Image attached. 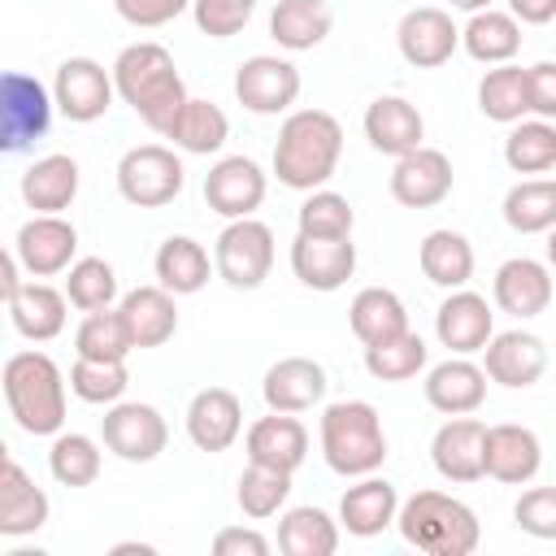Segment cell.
<instances>
[{
    "label": "cell",
    "instance_id": "277c9868",
    "mask_svg": "<svg viewBox=\"0 0 556 556\" xmlns=\"http://www.w3.org/2000/svg\"><path fill=\"white\" fill-rule=\"evenodd\" d=\"M395 526H400L404 543L417 547V552H426V556H469L482 543L478 513L465 500L443 495V491H417V495H408L400 504Z\"/></svg>",
    "mask_w": 556,
    "mask_h": 556
},
{
    "label": "cell",
    "instance_id": "44dd1931",
    "mask_svg": "<svg viewBox=\"0 0 556 556\" xmlns=\"http://www.w3.org/2000/svg\"><path fill=\"white\" fill-rule=\"evenodd\" d=\"M243 430V404L226 387H204L187 404V439L200 452H226Z\"/></svg>",
    "mask_w": 556,
    "mask_h": 556
},
{
    "label": "cell",
    "instance_id": "d6a6232c",
    "mask_svg": "<svg viewBox=\"0 0 556 556\" xmlns=\"http://www.w3.org/2000/svg\"><path fill=\"white\" fill-rule=\"evenodd\" d=\"M152 269H156V282H161L165 291H174V295H195V291L208 282V274H213L217 265L208 261L204 243H195L191 235H169V239L156 248Z\"/></svg>",
    "mask_w": 556,
    "mask_h": 556
},
{
    "label": "cell",
    "instance_id": "1f68e13d",
    "mask_svg": "<svg viewBox=\"0 0 556 556\" xmlns=\"http://www.w3.org/2000/svg\"><path fill=\"white\" fill-rule=\"evenodd\" d=\"M460 48L482 65H508L521 52V22L504 9L469 13V22L460 30Z\"/></svg>",
    "mask_w": 556,
    "mask_h": 556
},
{
    "label": "cell",
    "instance_id": "7c38bea8",
    "mask_svg": "<svg viewBox=\"0 0 556 556\" xmlns=\"http://www.w3.org/2000/svg\"><path fill=\"white\" fill-rule=\"evenodd\" d=\"M13 252H17V261L30 278H52V274H65L74 265L78 230L61 213H35L30 222L17 226Z\"/></svg>",
    "mask_w": 556,
    "mask_h": 556
},
{
    "label": "cell",
    "instance_id": "52a82bcc",
    "mask_svg": "<svg viewBox=\"0 0 556 556\" xmlns=\"http://www.w3.org/2000/svg\"><path fill=\"white\" fill-rule=\"evenodd\" d=\"M217 278L235 291H256L274 269V230L256 217H235L213 243Z\"/></svg>",
    "mask_w": 556,
    "mask_h": 556
},
{
    "label": "cell",
    "instance_id": "9f6ffc18",
    "mask_svg": "<svg viewBox=\"0 0 556 556\" xmlns=\"http://www.w3.org/2000/svg\"><path fill=\"white\" fill-rule=\"evenodd\" d=\"M495 0H452V9H465V13H482V9H491Z\"/></svg>",
    "mask_w": 556,
    "mask_h": 556
},
{
    "label": "cell",
    "instance_id": "6da1fadb",
    "mask_svg": "<svg viewBox=\"0 0 556 556\" xmlns=\"http://www.w3.org/2000/svg\"><path fill=\"white\" fill-rule=\"evenodd\" d=\"M113 83H117V96L135 109V117L156 135H165L174 126V117L182 113V104L191 100L169 48H161L152 39H139L117 52Z\"/></svg>",
    "mask_w": 556,
    "mask_h": 556
},
{
    "label": "cell",
    "instance_id": "2e32d148",
    "mask_svg": "<svg viewBox=\"0 0 556 556\" xmlns=\"http://www.w3.org/2000/svg\"><path fill=\"white\" fill-rule=\"evenodd\" d=\"M395 48L408 65L417 70H434L443 61H452V52L460 48V30L452 22V13L434 9V4H421V9H408L395 26Z\"/></svg>",
    "mask_w": 556,
    "mask_h": 556
},
{
    "label": "cell",
    "instance_id": "bcb514c9",
    "mask_svg": "<svg viewBox=\"0 0 556 556\" xmlns=\"http://www.w3.org/2000/svg\"><path fill=\"white\" fill-rule=\"evenodd\" d=\"M65 295L74 308L96 313V308H113L117 300V274L104 256H83L65 269Z\"/></svg>",
    "mask_w": 556,
    "mask_h": 556
},
{
    "label": "cell",
    "instance_id": "7a4b0ae2",
    "mask_svg": "<svg viewBox=\"0 0 556 556\" xmlns=\"http://www.w3.org/2000/svg\"><path fill=\"white\" fill-rule=\"evenodd\" d=\"M343 156V126L326 109H295L278 126L274 174L291 191H317L334 178Z\"/></svg>",
    "mask_w": 556,
    "mask_h": 556
},
{
    "label": "cell",
    "instance_id": "8fae6325",
    "mask_svg": "<svg viewBox=\"0 0 556 556\" xmlns=\"http://www.w3.org/2000/svg\"><path fill=\"white\" fill-rule=\"evenodd\" d=\"M300 70L287 56L256 52L235 70V100L256 117H278L300 100Z\"/></svg>",
    "mask_w": 556,
    "mask_h": 556
},
{
    "label": "cell",
    "instance_id": "680465c9",
    "mask_svg": "<svg viewBox=\"0 0 556 556\" xmlns=\"http://www.w3.org/2000/svg\"><path fill=\"white\" fill-rule=\"evenodd\" d=\"M547 265H552V269H556V226H552V230H547Z\"/></svg>",
    "mask_w": 556,
    "mask_h": 556
},
{
    "label": "cell",
    "instance_id": "603a6c76",
    "mask_svg": "<svg viewBox=\"0 0 556 556\" xmlns=\"http://www.w3.org/2000/svg\"><path fill=\"white\" fill-rule=\"evenodd\" d=\"M326 387H330L326 369L313 356H282L278 365L265 369L261 395L274 413H304V408L326 400Z\"/></svg>",
    "mask_w": 556,
    "mask_h": 556
},
{
    "label": "cell",
    "instance_id": "7402d4cb",
    "mask_svg": "<svg viewBox=\"0 0 556 556\" xmlns=\"http://www.w3.org/2000/svg\"><path fill=\"white\" fill-rule=\"evenodd\" d=\"M426 404L443 417H460V413H478L486 400V369L473 365L469 356H447L426 374Z\"/></svg>",
    "mask_w": 556,
    "mask_h": 556
},
{
    "label": "cell",
    "instance_id": "5b68a950",
    "mask_svg": "<svg viewBox=\"0 0 556 556\" xmlns=\"http://www.w3.org/2000/svg\"><path fill=\"white\" fill-rule=\"evenodd\" d=\"M321 456L343 478L378 473L387 460L382 417L369 400H334L321 408Z\"/></svg>",
    "mask_w": 556,
    "mask_h": 556
},
{
    "label": "cell",
    "instance_id": "9c48e42d",
    "mask_svg": "<svg viewBox=\"0 0 556 556\" xmlns=\"http://www.w3.org/2000/svg\"><path fill=\"white\" fill-rule=\"evenodd\" d=\"M100 439L117 460L130 465H148L165 452L169 443V426L161 417V408L139 404V400H117L109 404V413L100 417Z\"/></svg>",
    "mask_w": 556,
    "mask_h": 556
},
{
    "label": "cell",
    "instance_id": "e575fe53",
    "mask_svg": "<svg viewBox=\"0 0 556 556\" xmlns=\"http://www.w3.org/2000/svg\"><path fill=\"white\" fill-rule=\"evenodd\" d=\"M417 261H421V274L443 287V291H456L473 278V243L460 235V230H430L417 248Z\"/></svg>",
    "mask_w": 556,
    "mask_h": 556
},
{
    "label": "cell",
    "instance_id": "4dcf8cb0",
    "mask_svg": "<svg viewBox=\"0 0 556 556\" xmlns=\"http://www.w3.org/2000/svg\"><path fill=\"white\" fill-rule=\"evenodd\" d=\"M78 195V161L65 152H48L26 165L22 174V200L35 213H65Z\"/></svg>",
    "mask_w": 556,
    "mask_h": 556
},
{
    "label": "cell",
    "instance_id": "9a60e30c",
    "mask_svg": "<svg viewBox=\"0 0 556 556\" xmlns=\"http://www.w3.org/2000/svg\"><path fill=\"white\" fill-rule=\"evenodd\" d=\"M452 161L447 152L439 148H413L404 156H395V169H391V195L395 204L404 208H434L452 195Z\"/></svg>",
    "mask_w": 556,
    "mask_h": 556
},
{
    "label": "cell",
    "instance_id": "b9f144b4",
    "mask_svg": "<svg viewBox=\"0 0 556 556\" xmlns=\"http://www.w3.org/2000/svg\"><path fill=\"white\" fill-rule=\"evenodd\" d=\"M365 369L378 382H408L426 369V339L417 330H400L382 343H369L365 348Z\"/></svg>",
    "mask_w": 556,
    "mask_h": 556
},
{
    "label": "cell",
    "instance_id": "f6af8a7d",
    "mask_svg": "<svg viewBox=\"0 0 556 556\" xmlns=\"http://www.w3.org/2000/svg\"><path fill=\"white\" fill-rule=\"evenodd\" d=\"M287 495H291V473H282V469H269V465L248 460V469L239 473L235 500H239L243 517H252V521L274 517V513L287 504Z\"/></svg>",
    "mask_w": 556,
    "mask_h": 556
},
{
    "label": "cell",
    "instance_id": "ab89813d",
    "mask_svg": "<svg viewBox=\"0 0 556 556\" xmlns=\"http://www.w3.org/2000/svg\"><path fill=\"white\" fill-rule=\"evenodd\" d=\"M478 109L486 122L513 126L521 113H530V91H526V70L521 65H495L478 83Z\"/></svg>",
    "mask_w": 556,
    "mask_h": 556
},
{
    "label": "cell",
    "instance_id": "f35d334b",
    "mask_svg": "<svg viewBox=\"0 0 556 556\" xmlns=\"http://www.w3.org/2000/svg\"><path fill=\"white\" fill-rule=\"evenodd\" d=\"M504 222L517 235H547L556 226V178H521L504 195Z\"/></svg>",
    "mask_w": 556,
    "mask_h": 556
},
{
    "label": "cell",
    "instance_id": "ee69618b",
    "mask_svg": "<svg viewBox=\"0 0 556 556\" xmlns=\"http://www.w3.org/2000/svg\"><path fill=\"white\" fill-rule=\"evenodd\" d=\"M74 352L78 356H91V361H126L135 352L130 334H126V321L117 308H96L78 321L74 330Z\"/></svg>",
    "mask_w": 556,
    "mask_h": 556
},
{
    "label": "cell",
    "instance_id": "4fadbf2b",
    "mask_svg": "<svg viewBox=\"0 0 556 556\" xmlns=\"http://www.w3.org/2000/svg\"><path fill=\"white\" fill-rule=\"evenodd\" d=\"M430 460H434L439 478L460 482V486L486 478V421H478L469 413L447 417L430 439Z\"/></svg>",
    "mask_w": 556,
    "mask_h": 556
},
{
    "label": "cell",
    "instance_id": "681fc988",
    "mask_svg": "<svg viewBox=\"0 0 556 556\" xmlns=\"http://www.w3.org/2000/svg\"><path fill=\"white\" fill-rule=\"evenodd\" d=\"M252 9H256V0H195L191 17L208 39H230L248 26Z\"/></svg>",
    "mask_w": 556,
    "mask_h": 556
},
{
    "label": "cell",
    "instance_id": "60d3db41",
    "mask_svg": "<svg viewBox=\"0 0 556 556\" xmlns=\"http://www.w3.org/2000/svg\"><path fill=\"white\" fill-rule=\"evenodd\" d=\"M504 161L513 174H547L556 169V122L534 117V122H513L504 139Z\"/></svg>",
    "mask_w": 556,
    "mask_h": 556
},
{
    "label": "cell",
    "instance_id": "4316f807",
    "mask_svg": "<svg viewBox=\"0 0 556 556\" xmlns=\"http://www.w3.org/2000/svg\"><path fill=\"white\" fill-rule=\"evenodd\" d=\"M400 517V491L378 478V473H365L361 482H352L339 500V526L356 539H374L382 534L391 521Z\"/></svg>",
    "mask_w": 556,
    "mask_h": 556
},
{
    "label": "cell",
    "instance_id": "ffe728a7",
    "mask_svg": "<svg viewBox=\"0 0 556 556\" xmlns=\"http://www.w3.org/2000/svg\"><path fill=\"white\" fill-rule=\"evenodd\" d=\"M491 295L504 313L513 317H539L547 313L552 304V265L534 261V256H508L500 269H495V282H491Z\"/></svg>",
    "mask_w": 556,
    "mask_h": 556
},
{
    "label": "cell",
    "instance_id": "ba28073f",
    "mask_svg": "<svg viewBox=\"0 0 556 556\" xmlns=\"http://www.w3.org/2000/svg\"><path fill=\"white\" fill-rule=\"evenodd\" d=\"M52 109H56V96L35 74L9 70L0 78V148L26 152L35 139H43L52 126Z\"/></svg>",
    "mask_w": 556,
    "mask_h": 556
},
{
    "label": "cell",
    "instance_id": "8d00e7d4",
    "mask_svg": "<svg viewBox=\"0 0 556 556\" xmlns=\"http://www.w3.org/2000/svg\"><path fill=\"white\" fill-rule=\"evenodd\" d=\"M348 326H352V334L369 348V343H382V339L408 330V308H404V300H400L395 291H387V287H365V291H356L352 304H348Z\"/></svg>",
    "mask_w": 556,
    "mask_h": 556
},
{
    "label": "cell",
    "instance_id": "484cf974",
    "mask_svg": "<svg viewBox=\"0 0 556 556\" xmlns=\"http://www.w3.org/2000/svg\"><path fill=\"white\" fill-rule=\"evenodd\" d=\"M304 456H308V430H304L300 417L269 408V417L248 426V460L282 469V473H295L304 465Z\"/></svg>",
    "mask_w": 556,
    "mask_h": 556
},
{
    "label": "cell",
    "instance_id": "30bf717a",
    "mask_svg": "<svg viewBox=\"0 0 556 556\" xmlns=\"http://www.w3.org/2000/svg\"><path fill=\"white\" fill-rule=\"evenodd\" d=\"M52 96H56V113L65 122H100L117 96V83H113V70H104L100 61L91 56H65L56 65V78H52Z\"/></svg>",
    "mask_w": 556,
    "mask_h": 556
},
{
    "label": "cell",
    "instance_id": "db71d44e",
    "mask_svg": "<svg viewBox=\"0 0 556 556\" xmlns=\"http://www.w3.org/2000/svg\"><path fill=\"white\" fill-rule=\"evenodd\" d=\"M269 547L274 543L252 526H226V530L213 534V552L217 556H269Z\"/></svg>",
    "mask_w": 556,
    "mask_h": 556
},
{
    "label": "cell",
    "instance_id": "7dc6e473",
    "mask_svg": "<svg viewBox=\"0 0 556 556\" xmlns=\"http://www.w3.org/2000/svg\"><path fill=\"white\" fill-rule=\"evenodd\" d=\"M295 222H300V235H317V239H352L356 213H352L348 195L317 187V191H308V200L300 204Z\"/></svg>",
    "mask_w": 556,
    "mask_h": 556
},
{
    "label": "cell",
    "instance_id": "e0dca14e",
    "mask_svg": "<svg viewBox=\"0 0 556 556\" xmlns=\"http://www.w3.org/2000/svg\"><path fill=\"white\" fill-rule=\"evenodd\" d=\"M434 334L439 343L452 352V356H469V352H482L495 334V313L486 304V295L469 291V287H456L447 291V300L439 304L434 313Z\"/></svg>",
    "mask_w": 556,
    "mask_h": 556
},
{
    "label": "cell",
    "instance_id": "74e56055",
    "mask_svg": "<svg viewBox=\"0 0 556 556\" xmlns=\"http://www.w3.org/2000/svg\"><path fill=\"white\" fill-rule=\"evenodd\" d=\"M165 139H174V148L191 152V156H208V152H222L226 139H230V117L213 104V100H200L191 96L182 104V113L174 117V126L165 130Z\"/></svg>",
    "mask_w": 556,
    "mask_h": 556
},
{
    "label": "cell",
    "instance_id": "3957f363",
    "mask_svg": "<svg viewBox=\"0 0 556 556\" xmlns=\"http://www.w3.org/2000/svg\"><path fill=\"white\" fill-rule=\"evenodd\" d=\"M4 400L26 434H61L65 426V374L48 352H13L4 361Z\"/></svg>",
    "mask_w": 556,
    "mask_h": 556
},
{
    "label": "cell",
    "instance_id": "8992f818",
    "mask_svg": "<svg viewBox=\"0 0 556 556\" xmlns=\"http://www.w3.org/2000/svg\"><path fill=\"white\" fill-rule=\"evenodd\" d=\"M182 182H187V169H182L178 152L165 143H139V148L122 152V161H117V191L135 208L174 204Z\"/></svg>",
    "mask_w": 556,
    "mask_h": 556
},
{
    "label": "cell",
    "instance_id": "f1b7e54d",
    "mask_svg": "<svg viewBox=\"0 0 556 556\" xmlns=\"http://www.w3.org/2000/svg\"><path fill=\"white\" fill-rule=\"evenodd\" d=\"M48 495L35 486V478L9 456L4 469H0V534L4 539H22V534H35L48 526Z\"/></svg>",
    "mask_w": 556,
    "mask_h": 556
},
{
    "label": "cell",
    "instance_id": "836d02e7",
    "mask_svg": "<svg viewBox=\"0 0 556 556\" xmlns=\"http://www.w3.org/2000/svg\"><path fill=\"white\" fill-rule=\"evenodd\" d=\"M334 26V13L326 0H278L269 13V35L287 52H308L317 48Z\"/></svg>",
    "mask_w": 556,
    "mask_h": 556
},
{
    "label": "cell",
    "instance_id": "d4e9b609",
    "mask_svg": "<svg viewBox=\"0 0 556 556\" xmlns=\"http://www.w3.org/2000/svg\"><path fill=\"white\" fill-rule=\"evenodd\" d=\"M174 300L178 295L165 291L161 282L156 287H135L117 300V313H122L126 334H130L135 348H161V343L174 339V330H178V304Z\"/></svg>",
    "mask_w": 556,
    "mask_h": 556
},
{
    "label": "cell",
    "instance_id": "5bb4252c",
    "mask_svg": "<svg viewBox=\"0 0 556 556\" xmlns=\"http://www.w3.org/2000/svg\"><path fill=\"white\" fill-rule=\"evenodd\" d=\"M269 178L252 156H222L208 174H204V200L217 217L235 222V217H252L265 204Z\"/></svg>",
    "mask_w": 556,
    "mask_h": 556
},
{
    "label": "cell",
    "instance_id": "c3c4849f",
    "mask_svg": "<svg viewBox=\"0 0 556 556\" xmlns=\"http://www.w3.org/2000/svg\"><path fill=\"white\" fill-rule=\"evenodd\" d=\"M126 361H91V356H78L74 369H70V391L83 400V404H117L126 395Z\"/></svg>",
    "mask_w": 556,
    "mask_h": 556
},
{
    "label": "cell",
    "instance_id": "d590c367",
    "mask_svg": "<svg viewBox=\"0 0 556 556\" xmlns=\"http://www.w3.org/2000/svg\"><path fill=\"white\" fill-rule=\"evenodd\" d=\"M278 552H287V556H334L339 552V521L317 504L287 508L282 521H278Z\"/></svg>",
    "mask_w": 556,
    "mask_h": 556
},
{
    "label": "cell",
    "instance_id": "d6986e66",
    "mask_svg": "<svg viewBox=\"0 0 556 556\" xmlns=\"http://www.w3.org/2000/svg\"><path fill=\"white\" fill-rule=\"evenodd\" d=\"M291 269L308 291H339L356 274V243L352 239H317L295 235L291 243Z\"/></svg>",
    "mask_w": 556,
    "mask_h": 556
},
{
    "label": "cell",
    "instance_id": "f907efd6",
    "mask_svg": "<svg viewBox=\"0 0 556 556\" xmlns=\"http://www.w3.org/2000/svg\"><path fill=\"white\" fill-rule=\"evenodd\" d=\"M513 521L530 539L556 543V486H530V491H521V500L513 504Z\"/></svg>",
    "mask_w": 556,
    "mask_h": 556
},
{
    "label": "cell",
    "instance_id": "ac0fdd59",
    "mask_svg": "<svg viewBox=\"0 0 556 556\" xmlns=\"http://www.w3.org/2000/svg\"><path fill=\"white\" fill-rule=\"evenodd\" d=\"M482 369L491 382L500 387H534L547 369V343L530 330H504V334H491V343L482 348Z\"/></svg>",
    "mask_w": 556,
    "mask_h": 556
},
{
    "label": "cell",
    "instance_id": "f546056e",
    "mask_svg": "<svg viewBox=\"0 0 556 556\" xmlns=\"http://www.w3.org/2000/svg\"><path fill=\"white\" fill-rule=\"evenodd\" d=\"M9 321L22 339L30 343H48L65 330V308H70V295L48 287V282H22L9 300Z\"/></svg>",
    "mask_w": 556,
    "mask_h": 556
},
{
    "label": "cell",
    "instance_id": "cb8c5ba5",
    "mask_svg": "<svg viewBox=\"0 0 556 556\" xmlns=\"http://www.w3.org/2000/svg\"><path fill=\"white\" fill-rule=\"evenodd\" d=\"M539 465H543V443L530 426H517V421L486 426V478L521 486L539 473Z\"/></svg>",
    "mask_w": 556,
    "mask_h": 556
},
{
    "label": "cell",
    "instance_id": "11a10c76",
    "mask_svg": "<svg viewBox=\"0 0 556 556\" xmlns=\"http://www.w3.org/2000/svg\"><path fill=\"white\" fill-rule=\"evenodd\" d=\"M508 13L521 26H547L556 22V0H508Z\"/></svg>",
    "mask_w": 556,
    "mask_h": 556
},
{
    "label": "cell",
    "instance_id": "7bdbcfd3",
    "mask_svg": "<svg viewBox=\"0 0 556 556\" xmlns=\"http://www.w3.org/2000/svg\"><path fill=\"white\" fill-rule=\"evenodd\" d=\"M100 465H104V456H100V443L91 434H78V430L65 434L61 430L48 447V469L61 486H91L100 478Z\"/></svg>",
    "mask_w": 556,
    "mask_h": 556
},
{
    "label": "cell",
    "instance_id": "f5cc1de1",
    "mask_svg": "<svg viewBox=\"0 0 556 556\" xmlns=\"http://www.w3.org/2000/svg\"><path fill=\"white\" fill-rule=\"evenodd\" d=\"M526 91H530V113L556 122V61H534L526 70Z\"/></svg>",
    "mask_w": 556,
    "mask_h": 556
},
{
    "label": "cell",
    "instance_id": "816d5d0a",
    "mask_svg": "<svg viewBox=\"0 0 556 556\" xmlns=\"http://www.w3.org/2000/svg\"><path fill=\"white\" fill-rule=\"evenodd\" d=\"M191 4L195 0H113L117 17L130 22V26H139V30H156V26L174 22L178 13H187Z\"/></svg>",
    "mask_w": 556,
    "mask_h": 556
},
{
    "label": "cell",
    "instance_id": "6f0895ef",
    "mask_svg": "<svg viewBox=\"0 0 556 556\" xmlns=\"http://www.w3.org/2000/svg\"><path fill=\"white\" fill-rule=\"evenodd\" d=\"M113 552H139V556H152V543H117Z\"/></svg>",
    "mask_w": 556,
    "mask_h": 556
},
{
    "label": "cell",
    "instance_id": "83f0119b",
    "mask_svg": "<svg viewBox=\"0 0 556 556\" xmlns=\"http://www.w3.org/2000/svg\"><path fill=\"white\" fill-rule=\"evenodd\" d=\"M365 139L382 156H404V152L421 148L426 122H421L417 104H408L404 96H378L365 109Z\"/></svg>",
    "mask_w": 556,
    "mask_h": 556
}]
</instances>
